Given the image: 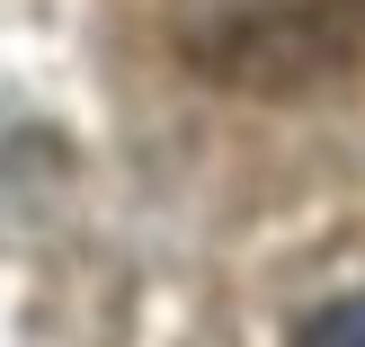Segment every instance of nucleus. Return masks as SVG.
Wrapping results in <instances>:
<instances>
[{
    "instance_id": "1",
    "label": "nucleus",
    "mask_w": 365,
    "mask_h": 347,
    "mask_svg": "<svg viewBox=\"0 0 365 347\" xmlns=\"http://www.w3.org/2000/svg\"><path fill=\"white\" fill-rule=\"evenodd\" d=\"M294 347H365V294H356V303H339V312H321Z\"/></svg>"
}]
</instances>
